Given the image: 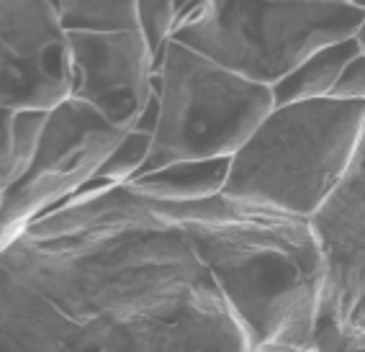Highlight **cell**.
I'll use <instances>...</instances> for the list:
<instances>
[{"label":"cell","instance_id":"obj_3","mask_svg":"<svg viewBox=\"0 0 365 352\" xmlns=\"http://www.w3.org/2000/svg\"><path fill=\"white\" fill-rule=\"evenodd\" d=\"M363 19L342 0H190L173 39L273 88L314 52L352 39Z\"/></svg>","mask_w":365,"mask_h":352},{"label":"cell","instance_id":"obj_11","mask_svg":"<svg viewBox=\"0 0 365 352\" xmlns=\"http://www.w3.org/2000/svg\"><path fill=\"white\" fill-rule=\"evenodd\" d=\"M67 31H124L139 29L137 0H57Z\"/></svg>","mask_w":365,"mask_h":352},{"label":"cell","instance_id":"obj_8","mask_svg":"<svg viewBox=\"0 0 365 352\" xmlns=\"http://www.w3.org/2000/svg\"><path fill=\"white\" fill-rule=\"evenodd\" d=\"M232 157L219 160H180L160 170L137 175L131 185L147 196L165 201H201L224 193Z\"/></svg>","mask_w":365,"mask_h":352},{"label":"cell","instance_id":"obj_15","mask_svg":"<svg viewBox=\"0 0 365 352\" xmlns=\"http://www.w3.org/2000/svg\"><path fill=\"white\" fill-rule=\"evenodd\" d=\"M355 41H358L360 52L365 54V19H363V24L358 26V31H355Z\"/></svg>","mask_w":365,"mask_h":352},{"label":"cell","instance_id":"obj_14","mask_svg":"<svg viewBox=\"0 0 365 352\" xmlns=\"http://www.w3.org/2000/svg\"><path fill=\"white\" fill-rule=\"evenodd\" d=\"M332 95L334 98H345V100H365V54L363 52H358L345 65Z\"/></svg>","mask_w":365,"mask_h":352},{"label":"cell","instance_id":"obj_13","mask_svg":"<svg viewBox=\"0 0 365 352\" xmlns=\"http://www.w3.org/2000/svg\"><path fill=\"white\" fill-rule=\"evenodd\" d=\"M139 31L155 52L157 62L163 57L165 46L173 39L178 16H180V0H137Z\"/></svg>","mask_w":365,"mask_h":352},{"label":"cell","instance_id":"obj_17","mask_svg":"<svg viewBox=\"0 0 365 352\" xmlns=\"http://www.w3.org/2000/svg\"><path fill=\"white\" fill-rule=\"evenodd\" d=\"M342 3H355V0H342Z\"/></svg>","mask_w":365,"mask_h":352},{"label":"cell","instance_id":"obj_6","mask_svg":"<svg viewBox=\"0 0 365 352\" xmlns=\"http://www.w3.org/2000/svg\"><path fill=\"white\" fill-rule=\"evenodd\" d=\"M70 93V31L57 6L0 0V105L52 111Z\"/></svg>","mask_w":365,"mask_h":352},{"label":"cell","instance_id":"obj_9","mask_svg":"<svg viewBox=\"0 0 365 352\" xmlns=\"http://www.w3.org/2000/svg\"><path fill=\"white\" fill-rule=\"evenodd\" d=\"M358 52L360 46L355 41V36L314 52L291 75H286L281 83L273 85L275 103H294V100L327 98V95H332L345 65Z\"/></svg>","mask_w":365,"mask_h":352},{"label":"cell","instance_id":"obj_16","mask_svg":"<svg viewBox=\"0 0 365 352\" xmlns=\"http://www.w3.org/2000/svg\"><path fill=\"white\" fill-rule=\"evenodd\" d=\"M355 6H358V8H363V11H365V0H355Z\"/></svg>","mask_w":365,"mask_h":352},{"label":"cell","instance_id":"obj_12","mask_svg":"<svg viewBox=\"0 0 365 352\" xmlns=\"http://www.w3.org/2000/svg\"><path fill=\"white\" fill-rule=\"evenodd\" d=\"M152 147V134L137 129H126L124 137L118 139L113 152L106 157V162L93 177L106 180V183H129L139 175L142 165L147 162Z\"/></svg>","mask_w":365,"mask_h":352},{"label":"cell","instance_id":"obj_10","mask_svg":"<svg viewBox=\"0 0 365 352\" xmlns=\"http://www.w3.org/2000/svg\"><path fill=\"white\" fill-rule=\"evenodd\" d=\"M46 108H6L0 113V188L19 183L31 167L44 137Z\"/></svg>","mask_w":365,"mask_h":352},{"label":"cell","instance_id":"obj_7","mask_svg":"<svg viewBox=\"0 0 365 352\" xmlns=\"http://www.w3.org/2000/svg\"><path fill=\"white\" fill-rule=\"evenodd\" d=\"M72 98L131 129L157 90V57L139 29L70 31Z\"/></svg>","mask_w":365,"mask_h":352},{"label":"cell","instance_id":"obj_4","mask_svg":"<svg viewBox=\"0 0 365 352\" xmlns=\"http://www.w3.org/2000/svg\"><path fill=\"white\" fill-rule=\"evenodd\" d=\"M273 108L270 85L170 39L157 62V126L139 175L180 160L232 157Z\"/></svg>","mask_w":365,"mask_h":352},{"label":"cell","instance_id":"obj_1","mask_svg":"<svg viewBox=\"0 0 365 352\" xmlns=\"http://www.w3.org/2000/svg\"><path fill=\"white\" fill-rule=\"evenodd\" d=\"M3 352H252L224 286V196L91 183L0 242Z\"/></svg>","mask_w":365,"mask_h":352},{"label":"cell","instance_id":"obj_5","mask_svg":"<svg viewBox=\"0 0 365 352\" xmlns=\"http://www.w3.org/2000/svg\"><path fill=\"white\" fill-rule=\"evenodd\" d=\"M124 131L80 98L70 95L54 105L31 167L19 183L3 188V242L91 183Z\"/></svg>","mask_w":365,"mask_h":352},{"label":"cell","instance_id":"obj_2","mask_svg":"<svg viewBox=\"0 0 365 352\" xmlns=\"http://www.w3.org/2000/svg\"><path fill=\"white\" fill-rule=\"evenodd\" d=\"M365 131V100L275 103L232 155L224 193L314 219L345 180Z\"/></svg>","mask_w":365,"mask_h":352}]
</instances>
